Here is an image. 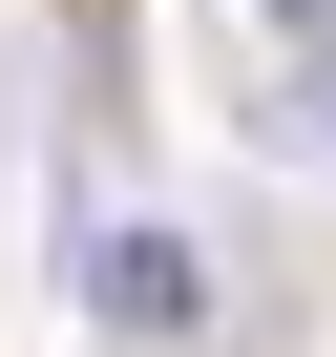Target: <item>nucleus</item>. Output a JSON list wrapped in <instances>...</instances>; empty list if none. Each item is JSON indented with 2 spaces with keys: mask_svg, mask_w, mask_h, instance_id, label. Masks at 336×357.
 Here are the masks:
<instances>
[{
  "mask_svg": "<svg viewBox=\"0 0 336 357\" xmlns=\"http://www.w3.org/2000/svg\"><path fill=\"white\" fill-rule=\"evenodd\" d=\"M84 315H105V336H190V315H211L190 231H84Z\"/></svg>",
  "mask_w": 336,
  "mask_h": 357,
  "instance_id": "1",
  "label": "nucleus"
}]
</instances>
